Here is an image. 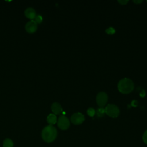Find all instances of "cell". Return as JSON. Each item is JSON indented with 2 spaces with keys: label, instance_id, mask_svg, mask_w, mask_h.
<instances>
[{
  "label": "cell",
  "instance_id": "19",
  "mask_svg": "<svg viewBox=\"0 0 147 147\" xmlns=\"http://www.w3.org/2000/svg\"><path fill=\"white\" fill-rule=\"evenodd\" d=\"M142 2V1H133V2H134L136 4L141 3Z\"/></svg>",
  "mask_w": 147,
  "mask_h": 147
},
{
  "label": "cell",
  "instance_id": "3",
  "mask_svg": "<svg viewBox=\"0 0 147 147\" xmlns=\"http://www.w3.org/2000/svg\"><path fill=\"white\" fill-rule=\"evenodd\" d=\"M105 113L109 117L116 118L119 114V110L118 107L114 104H109L105 108Z\"/></svg>",
  "mask_w": 147,
  "mask_h": 147
},
{
  "label": "cell",
  "instance_id": "10",
  "mask_svg": "<svg viewBox=\"0 0 147 147\" xmlns=\"http://www.w3.org/2000/svg\"><path fill=\"white\" fill-rule=\"evenodd\" d=\"M47 121L49 124V125H54L57 122V118L56 115L54 114H50L47 118Z\"/></svg>",
  "mask_w": 147,
  "mask_h": 147
},
{
  "label": "cell",
  "instance_id": "18",
  "mask_svg": "<svg viewBox=\"0 0 147 147\" xmlns=\"http://www.w3.org/2000/svg\"><path fill=\"white\" fill-rule=\"evenodd\" d=\"M145 91H144V90H142V91L141 92V93L140 94V95L141 97H144V96H145Z\"/></svg>",
  "mask_w": 147,
  "mask_h": 147
},
{
  "label": "cell",
  "instance_id": "8",
  "mask_svg": "<svg viewBox=\"0 0 147 147\" xmlns=\"http://www.w3.org/2000/svg\"><path fill=\"white\" fill-rule=\"evenodd\" d=\"M25 16L29 19L31 20H34L35 17L36 16V13L34 9L32 7L27 8L24 12Z\"/></svg>",
  "mask_w": 147,
  "mask_h": 147
},
{
  "label": "cell",
  "instance_id": "13",
  "mask_svg": "<svg viewBox=\"0 0 147 147\" xmlns=\"http://www.w3.org/2000/svg\"><path fill=\"white\" fill-rule=\"evenodd\" d=\"M34 21L37 23V24H41L42 21V17L40 15H36V16L35 17Z\"/></svg>",
  "mask_w": 147,
  "mask_h": 147
},
{
  "label": "cell",
  "instance_id": "16",
  "mask_svg": "<svg viewBox=\"0 0 147 147\" xmlns=\"http://www.w3.org/2000/svg\"><path fill=\"white\" fill-rule=\"evenodd\" d=\"M142 140L144 142L147 144V130L144 132L143 136H142Z\"/></svg>",
  "mask_w": 147,
  "mask_h": 147
},
{
  "label": "cell",
  "instance_id": "15",
  "mask_svg": "<svg viewBox=\"0 0 147 147\" xmlns=\"http://www.w3.org/2000/svg\"><path fill=\"white\" fill-rule=\"evenodd\" d=\"M106 33H107L109 34H113L115 33V30L113 28L110 27L106 30Z\"/></svg>",
  "mask_w": 147,
  "mask_h": 147
},
{
  "label": "cell",
  "instance_id": "6",
  "mask_svg": "<svg viewBox=\"0 0 147 147\" xmlns=\"http://www.w3.org/2000/svg\"><path fill=\"white\" fill-rule=\"evenodd\" d=\"M85 119L84 116L80 113H74L71 117V122L74 125L82 124Z\"/></svg>",
  "mask_w": 147,
  "mask_h": 147
},
{
  "label": "cell",
  "instance_id": "14",
  "mask_svg": "<svg viewBox=\"0 0 147 147\" xmlns=\"http://www.w3.org/2000/svg\"><path fill=\"white\" fill-rule=\"evenodd\" d=\"M87 114L89 116L93 117L95 115V110L93 108L90 107V108L88 109V110L87 111Z\"/></svg>",
  "mask_w": 147,
  "mask_h": 147
},
{
  "label": "cell",
  "instance_id": "12",
  "mask_svg": "<svg viewBox=\"0 0 147 147\" xmlns=\"http://www.w3.org/2000/svg\"><path fill=\"white\" fill-rule=\"evenodd\" d=\"M105 113V110L103 107H99V109H98L96 111V114L99 117H103Z\"/></svg>",
  "mask_w": 147,
  "mask_h": 147
},
{
  "label": "cell",
  "instance_id": "1",
  "mask_svg": "<svg viewBox=\"0 0 147 147\" xmlns=\"http://www.w3.org/2000/svg\"><path fill=\"white\" fill-rule=\"evenodd\" d=\"M57 135V130L52 125H48L45 126L43 129L41 133L43 140L48 143L53 141L56 139Z\"/></svg>",
  "mask_w": 147,
  "mask_h": 147
},
{
  "label": "cell",
  "instance_id": "17",
  "mask_svg": "<svg viewBox=\"0 0 147 147\" xmlns=\"http://www.w3.org/2000/svg\"><path fill=\"white\" fill-rule=\"evenodd\" d=\"M128 2H129L128 1H118V2H119L121 5H126Z\"/></svg>",
  "mask_w": 147,
  "mask_h": 147
},
{
  "label": "cell",
  "instance_id": "2",
  "mask_svg": "<svg viewBox=\"0 0 147 147\" xmlns=\"http://www.w3.org/2000/svg\"><path fill=\"white\" fill-rule=\"evenodd\" d=\"M134 88V83L133 81L129 78H123L121 79L118 84V89L122 94H127L130 93Z\"/></svg>",
  "mask_w": 147,
  "mask_h": 147
},
{
  "label": "cell",
  "instance_id": "11",
  "mask_svg": "<svg viewBox=\"0 0 147 147\" xmlns=\"http://www.w3.org/2000/svg\"><path fill=\"white\" fill-rule=\"evenodd\" d=\"M14 145L13 141L10 138H6L3 141V147H13Z\"/></svg>",
  "mask_w": 147,
  "mask_h": 147
},
{
  "label": "cell",
  "instance_id": "5",
  "mask_svg": "<svg viewBox=\"0 0 147 147\" xmlns=\"http://www.w3.org/2000/svg\"><path fill=\"white\" fill-rule=\"evenodd\" d=\"M108 99V96L105 92H99L96 98V100L98 105L100 107H103L106 105Z\"/></svg>",
  "mask_w": 147,
  "mask_h": 147
},
{
  "label": "cell",
  "instance_id": "4",
  "mask_svg": "<svg viewBox=\"0 0 147 147\" xmlns=\"http://www.w3.org/2000/svg\"><path fill=\"white\" fill-rule=\"evenodd\" d=\"M58 127L63 130L68 129L70 125V122L68 118L65 115H60L57 120Z\"/></svg>",
  "mask_w": 147,
  "mask_h": 147
},
{
  "label": "cell",
  "instance_id": "7",
  "mask_svg": "<svg viewBox=\"0 0 147 147\" xmlns=\"http://www.w3.org/2000/svg\"><path fill=\"white\" fill-rule=\"evenodd\" d=\"M37 29V24L34 20H30L25 25V30L29 33H33Z\"/></svg>",
  "mask_w": 147,
  "mask_h": 147
},
{
  "label": "cell",
  "instance_id": "9",
  "mask_svg": "<svg viewBox=\"0 0 147 147\" xmlns=\"http://www.w3.org/2000/svg\"><path fill=\"white\" fill-rule=\"evenodd\" d=\"M51 110L55 115L60 114L63 111V109L61 105L57 102H55L52 105Z\"/></svg>",
  "mask_w": 147,
  "mask_h": 147
}]
</instances>
